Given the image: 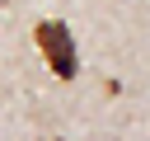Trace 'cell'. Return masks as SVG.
I'll return each instance as SVG.
<instances>
[{
  "label": "cell",
  "instance_id": "cell-1",
  "mask_svg": "<svg viewBox=\"0 0 150 141\" xmlns=\"http://www.w3.org/2000/svg\"><path fill=\"white\" fill-rule=\"evenodd\" d=\"M33 42H38V52L47 56V66H52L61 80H70V75L80 70V56H75V38H70V28H66L61 19H42V24L33 28Z\"/></svg>",
  "mask_w": 150,
  "mask_h": 141
}]
</instances>
